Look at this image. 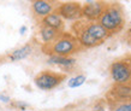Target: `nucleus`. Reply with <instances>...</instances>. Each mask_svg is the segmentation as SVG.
Instances as JSON below:
<instances>
[{"mask_svg": "<svg viewBox=\"0 0 131 111\" xmlns=\"http://www.w3.org/2000/svg\"><path fill=\"white\" fill-rule=\"evenodd\" d=\"M111 76L115 83H126L131 79V62L118 60L111 65Z\"/></svg>", "mask_w": 131, "mask_h": 111, "instance_id": "nucleus-7", "label": "nucleus"}, {"mask_svg": "<svg viewBox=\"0 0 131 111\" xmlns=\"http://www.w3.org/2000/svg\"><path fill=\"white\" fill-rule=\"evenodd\" d=\"M65 79H66V74L56 72L52 70H43L35 76L34 82L40 89L49 91V89H53L57 86H59Z\"/></svg>", "mask_w": 131, "mask_h": 111, "instance_id": "nucleus-4", "label": "nucleus"}, {"mask_svg": "<svg viewBox=\"0 0 131 111\" xmlns=\"http://www.w3.org/2000/svg\"><path fill=\"white\" fill-rule=\"evenodd\" d=\"M85 81V76L84 75H78V76H75V77H72V79L69 80L68 82V86L70 88H76V87H80L82 86Z\"/></svg>", "mask_w": 131, "mask_h": 111, "instance_id": "nucleus-14", "label": "nucleus"}, {"mask_svg": "<svg viewBox=\"0 0 131 111\" xmlns=\"http://www.w3.org/2000/svg\"><path fill=\"white\" fill-rule=\"evenodd\" d=\"M40 25H42V27L52 28V29H56V30H59V32H64L65 23H64V20L59 16V15H58V13L52 12L51 15L46 16L43 20L41 21Z\"/></svg>", "mask_w": 131, "mask_h": 111, "instance_id": "nucleus-11", "label": "nucleus"}, {"mask_svg": "<svg viewBox=\"0 0 131 111\" xmlns=\"http://www.w3.org/2000/svg\"><path fill=\"white\" fill-rule=\"evenodd\" d=\"M25 32H27V27H25V25H22V27H20V29H19V33H20V34H24Z\"/></svg>", "mask_w": 131, "mask_h": 111, "instance_id": "nucleus-19", "label": "nucleus"}, {"mask_svg": "<svg viewBox=\"0 0 131 111\" xmlns=\"http://www.w3.org/2000/svg\"><path fill=\"white\" fill-rule=\"evenodd\" d=\"M72 32L84 48L95 47L103 44L111 34L97 22L78 20L72 24Z\"/></svg>", "mask_w": 131, "mask_h": 111, "instance_id": "nucleus-1", "label": "nucleus"}, {"mask_svg": "<svg viewBox=\"0 0 131 111\" xmlns=\"http://www.w3.org/2000/svg\"><path fill=\"white\" fill-rule=\"evenodd\" d=\"M32 50H34L32 45L27 44L19 48H16L15 51L10 52L7 54L3 55V57L0 58V60H3V62H17V60L24 59V58H27L28 55L31 54Z\"/></svg>", "mask_w": 131, "mask_h": 111, "instance_id": "nucleus-10", "label": "nucleus"}, {"mask_svg": "<svg viewBox=\"0 0 131 111\" xmlns=\"http://www.w3.org/2000/svg\"><path fill=\"white\" fill-rule=\"evenodd\" d=\"M76 60L73 58H69V57H59V55H52L48 59V63L51 64H57V65H60V67H71L75 64Z\"/></svg>", "mask_w": 131, "mask_h": 111, "instance_id": "nucleus-13", "label": "nucleus"}, {"mask_svg": "<svg viewBox=\"0 0 131 111\" xmlns=\"http://www.w3.org/2000/svg\"><path fill=\"white\" fill-rule=\"evenodd\" d=\"M82 7L81 4L71 1V3H63L56 8V13H58L61 18L66 20H80L82 16Z\"/></svg>", "mask_w": 131, "mask_h": 111, "instance_id": "nucleus-9", "label": "nucleus"}, {"mask_svg": "<svg viewBox=\"0 0 131 111\" xmlns=\"http://www.w3.org/2000/svg\"><path fill=\"white\" fill-rule=\"evenodd\" d=\"M125 39H126L127 44H130V45H131V29L126 33V36H125Z\"/></svg>", "mask_w": 131, "mask_h": 111, "instance_id": "nucleus-18", "label": "nucleus"}, {"mask_svg": "<svg viewBox=\"0 0 131 111\" xmlns=\"http://www.w3.org/2000/svg\"><path fill=\"white\" fill-rule=\"evenodd\" d=\"M113 111H131V103L119 105V106H117V109H114Z\"/></svg>", "mask_w": 131, "mask_h": 111, "instance_id": "nucleus-15", "label": "nucleus"}, {"mask_svg": "<svg viewBox=\"0 0 131 111\" xmlns=\"http://www.w3.org/2000/svg\"><path fill=\"white\" fill-rule=\"evenodd\" d=\"M41 50L49 57L52 55L69 57L73 53L83 51L84 47L81 45V42L75 35H71L69 33H63L57 40L48 44H43L41 46Z\"/></svg>", "mask_w": 131, "mask_h": 111, "instance_id": "nucleus-2", "label": "nucleus"}, {"mask_svg": "<svg viewBox=\"0 0 131 111\" xmlns=\"http://www.w3.org/2000/svg\"><path fill=\"white\" fill-rule=\"evenodd\" d=\"M111 35L119 33L125 24V15L123 6L119 3H108L102 16L97 21Z\"/></svg>", "mask_w": 131, "mask_h": 111, "instance_id": "nucleus-3", "label": "nucleus"}, {"mask_svg": "<svg viewBox=\"0 0 131 111\" xmlns=\"http://www.w3.org/2000/svg\"><path fill=\"white\" fill-rule=\"evenodd\" d=\"M108 3L105 1H89L85 3L82 7V16L85 17L88 21L95 22L99 21L100 17L102 16L103 11L106 10Z\"/></svg>", "mask_w": 131, "mask_h": 111, "instance_id": "nucleus-8", "label": "nucleus"}, {"mask_svg": "<svg viewBox=\"0 0 131 111\" xmlns=\"http://www.w3.org/2000/svg\"><path fill=\"white\" fill-rule=\"evenodd\" d=\"M64 32H59V30H56V29H52V28L48 27H42L40 25V32H39V35H40L41 42L43 44H48V42H52L59 38Z\"/></svg>", "mask_w": 131, "mask_h": 111, "instance_id": "nucleus-12", "label": "nucleus"}, {"mask_svg": "<svg viewBox=\"0 0 131 111\" xmlns=\"http://www.w3.org/2000/svg\"><path fill=\"white\" fill-rule=\"evenodd\" d=\"M12 106L17 107V109H19V110H25L28 105L25 103H23V101H15V103H12Z\"/></svg>", "mask_w": 131, "mask_h": 111, "instance_id": "nucleus-16", "label": "nucleus"}, {"mask_svg": "<svg viewBox=\"0 0 131 111\" xmlns=\"http://www.w3.org/2000/svg\"><path fill=\"white\" fill-rule=\"evenodd\" d=\"M107 100L110 105L113 106V104H126L127 100L131 99V82L126 83H115L111 88V91L107 94Z\"/></svg>", "mask_w": 131, "mask_h": 111, "instance_id": "nucleus-5", "label": "nucleus"}, {"mask_svg": "<svg viewBox=\"0 0 131 111\" xmlns=\"http://www.w3.org/2000/svg\"><path fill=\"white\" fill-rule=\"evenodd\" d=\"M60 4L58 3H53V1H46V0H37V1H32L30 10L32 12V18L40 23L46 16L51 15L52 12L56 11V8Z\"/></svg>", "mask_w": 131, "mask_h": 111, "instance_id": "nucleus-6", "label": "nucleus"}, {"mask_svg": "<svg viewBox=\"0 0 131 111\" xmlns=\"http://www.w3.org/2000/svg\"><path fill=\"white\" fill-rule=\"evenodd\" d=\"M0 100H3V101H5V103H8V101H10V98L5 94H0Z\"/></svg>", "mask_w": 131, "mask_h": 111, "instance_id": "nucleus-17", "label": "nucleus"}]
</instances>
